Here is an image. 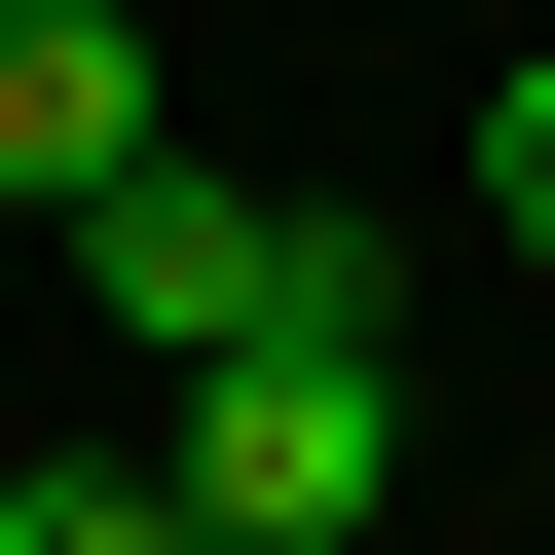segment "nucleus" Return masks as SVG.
Masks as SVG:
<instances>
[{
  "instance_id": "nucleus-1",
  "label": "nucleus",
  "mask_w": 555,
  "mask_h": 555,
  "mask_svg": "<svg viewBox=\"0 0 555 555\" xmlns=\"http://www.w3.org/2000/svg\"><path fill=\"white\" fill-rule=\"evenodd\" d=\"M75 297H112L149 371H259V334H371V222H334V185H222V149H149V185L75 222Z\"/></svg>"
},
{
  "instance_id": "nucleus-2",
  "label": "nucleus",
  "mask_w": 555,
  "mask_h": 555,
  "mask_svg": "<svg viewBox=\"0 0 555 555\" xmlns=\"http://www.w3.org/2000/svg\"><path fill=\"white\" fill-rule=\"evenodd\" d=\"M185 518H222V555L408 518V408H371V334H259V371H185Z\"/></svg>"
},
{
  "instance_id": "nucleus-3",
  "label": "nucleus",
  "mask_w": 555,
  "mask_h": 555,
  "mask_svg": "<svg viewBox=\"0 0 555 555\" xmlns=\"http://www.w3.org/2000/svg\"><path fill=\"white\" fill-rule=\"evenodd\" d=\"M185 112H149V0H0V222H112Z\"/></svg>"
},
{
  "instance_id": "nucleus-4",
  "label": "nucleus",
  "mask_w": 555,
  "mask_h": 555,
  "mask_svg": "<svg viewBox=\"0 0 555 555\" xmlns=\"http://www.w3.org/2000/svg\"><path fill=\"white\" fill-rule=\"evenodd\" d=\"M0 555H222V518H185V444H38V481H0Z\"/></svg>"
},
{
  "instance_id": "nucleus-5",
  "label": "nucleus",
  "mask_w": 555,
  "mask_h": 555,
  "mask_svg": "<svg viewBox=\"0 0 555 555\" xmlns=\"http://www.w3.org/2000/svg\"><path fill=\"white\" fill-rule=\"evenodd\" d=\"M481 222H518V259H555V75H481Z\"/></svg>"
},
{
  "instance_id": "nucleus-6",
  "label": "nucleus",
  "mask_w": 555,
  "mask_h": 555,
  "mask_svg": "<svg viewBox=\"0 0 555 555\" xmlns=\"http://www.w3.org/2000/svg\"><path fill=\"white\" fill-rule=\"evenodd\" d=\"M297 555H408V518H297Z\"/></svg>"
}]
</instances>
